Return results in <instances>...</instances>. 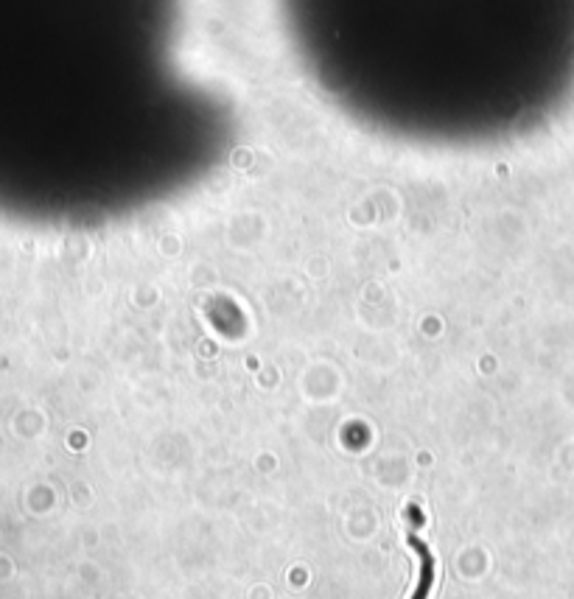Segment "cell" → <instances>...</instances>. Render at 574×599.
<instances>
[{
	"label": "cell",
	"mask_w": 574,
	"mask_h": 599,
	"mask_svg": "<svg viewBox=\"0 0 574 599\" xmlns=\"http://www.w3.org/2000/svg\"><path fill=\"white\" fill-rule=\"evenodd\" d=\"M409 543H412V549L420 554V583H418V591H415L412 599H426L429 591H431V583H434V557H431V552H429L426 543L420 541V535L412 532Z\"/></svg>",
	"instance_id": "1"
}]
</instances>
